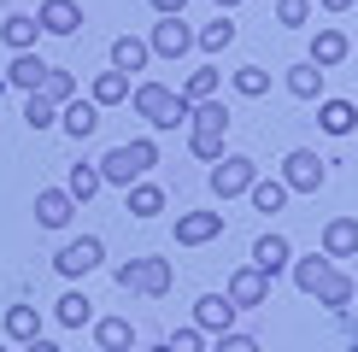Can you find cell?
Masks as SVG:
<instances>
[{
  "mask_svg": "<svg viewBox=\"0 0 358 352\" xmlns=\"http://www.w3.org/2000/svg\"><path fill=\"white\" fill-rule=\"evenodd\" d=\"M212 6H217V12H229V6H241V0H212Z\"/></svg>",
  "mask_w": 358,
  "mask_h": 352,
  "instance_id": "7bdbcfd3",
  "label": "cell"
},
{
  "mask_svg": "<svg viewBox=\"0 0 358 352\" xmlns=\"http://www.w3.org/2000/svg\"><path fill=\"white\" fill-rule=\"evenodd\" d=\"M171 352H206V341H200V329H176L171 341H165Z\"/></svg>",
  "mask_w": 358,
  "mask_h": 352,
  "instance_id": "74e56055",
  "label": "cell"
},
{
  "mask_svg": "<svg viewBox=\"0 0 358 352\" xmlns=\"http://www.w3.org/2000/svg\"><path fill=\"white\" fill-rule=\"evenodd\" d=\"M223 235V212H182L176 217V247H206Z\"/></svg>",
  "mask_w": 358,
  "mask_h": 352,
  "instance_id": "8fae6325",
  "label": "cell"
},
{
  "mask_svg": "<svg viewBox=\"0 0 358 352\" xmlns=\"http://www.w3.org/2000/svg\"><path fill=\"white\" fill-rule=\"evenodd\" d=\"M159 165V147L153 141H124V147H112L106 159H100V182H117V188H129V182H141L147 170Z\"/></svg>",
  "mask_w": 358,
  "mask_h": 352,
  "instance_id": "7a4b0ae2",
  "label": "cell"
},
{
  "mask_svg": "<svg viewBox=\"0 0 358 352\" xmlns=\"http://www.w3.org/2000/svg\"><path fill=\"white\" fill-rule=\"evenodd\" d=\"M229 41H235V24H229V18H217V24H206L200 36H194V47H206V53H223Z\"/></svg>",
  "mask_w": 358,
  "mask_h": 352,
  "instance_id": "836d02e7",
  "label": "cell"
},
{
  "mask_svg": "<svg viewBox=\"0 0 358 352\" xmlns=\"http://www.w3.org/2000/svg\"><path fill=\"white\" fill-rule=\"evenodd\" d=\"M36 36H41V29H36V12H12V18L0 24V41H6L12 53H36Z\"/></svg>",
  "mask_w": 358,
  "mask_h": 352,
  "instance_id": "d6986e66",
  "label": "cell"
},
{
  "mask_svg": "<svg viewBox=\"0 0 358 352\" xmlns=\"http://www.w3.org/2000/svg\"><path fill=\"white\" fill-rule=\"evenodd\" d=\"M147 59H153V53H147L141 36H117V41H112V71H124V77L147 71Z\"/></svg>",
  "mask_w": 358,
  "mask_h": 352,
  "instance_id": "44dd1931",
  "label": "cell"
},
{
  "mask_svg": "<svg viewBox=\"0 0 358 352\" xmlns=\"http://www.w3.org/2000/svg\"><path fill=\"white\" fill-rule=\"evenodd\" d=\"M194 329H200V335H229V329H235V305L223 300V293L194 300Z\"/></svg>",
  "mask_w": 358,
  "mask_h": 352,
  "instance_id": "7c38bea8",
  "label": "cell"
},
{
  "mask_svg": "<svg viewBox=\"0 0 358 352\" xmlns=\"http://www.w3.org/2000/svg\"><path fill=\"white\" fill-rule=\"evenodd\" d=\"M36 335H41V311H36V305H6V341H36Z\"/></svg>",
  "mask_w": 358,
  "mask_h": 352,
  "instance_id": "603a6c76",
  "label": "cell"
},
{
  "mask_svg": "<svg viewBox=\"0 0 358 352\" xmlns=\"http://www.w3.org/2000/svg\"><path fill=\"white\" fill-rule=\"evenodd\" d=\"M71 212H77V200H71L65 188H41V194H36V223L41 229H65Z\"/></svg>",
  "mask_w": 358,
  "mask_h": 352,
  "instance_id": "2e32d148",
  "label": "cell"
},
{
  "mask_svg": "<svg viewBox=\"0 0 358 352\" xmlns=\"http://www.w3.org/2000/svg\"><path fill=\"white\" fill-rule=\"evenodd\" d=\"M153 352H171V346H165V341H159V346H153Z\"/></svg>",
  "mask_w": 358,
  "mask_h": 352,
  "instance_id": "ee69618b",
  "label": "cell"
},
{
  "mask_svg": "<svg viewBox=\"0 0 358 352\" xmlns=\"http://www.w3.org/2000/svg\"><path fill=\"white\" fill-rule=\"evenodd\" d=\"M229 106L223 100H200L188 117V147H194V159H206V165H217L223 159V141H229Z\"/></svg>",
  "mask_w": 358,
  "mask_h": 352,
  "instance_id": "6da1fadb",
  "label": "cell"
},
{
  "mask_svg": "<svg viewBox=\"0 0 358 352\" xmlns=\"http://www.w3.org/2000/svg\"><path fill=\"white\" fill-rule=\"evenodd\" d=\"M0 352H12V346H6V341H0Z\"/></svg>",
  "mask_w": 358,
  "mask_h": 352,
  "instance_id": "f6af8a7d",
  "label": "cell"
},
{
  "mask_svg": "<svg viewBox=\"0 0 358 352\" xmlns=\"http://www.w3.org/2000/svg\"><path fill=\"white\" fill-rule=\"evenodd\" d=\"M311 18V0H276V24H288V29H300Z\"/></svg>",
  "mask_w": 358,
  "mask_h": 352,
  "instance_id": "8d00e7d4",
  "label": "cell"
},
{
  "mask_svg": "<svg viewBox=\"0 0 358 352\" xmlns=\"http://www.w3.org/2000/svg\"><path fill=\"white\" fill-rule=\"evenodd\" d=\"M188 47H194V29L182 18H159L153 36H147V53H159V59H182Z\"/></svg>",
  "mask_w": 358,
  "mask_h": 352,
  "instance_id": "9c48e42d",
  "label": "cell"
},
{
  "mask_svg": "<svg viewBox=\"0 0 358 352\" xmlns=\"http://www.w3.org/2000/svg\"><path fill=\"white\" fill-rule=\"evenodd\" d=\"M247 200L259 205V212H282V205H288V188H282L276 176H259V182L247 188Z\"/></svg>",
  "mask_w": 358,
  "mask_h": 352,
  "instance_id": "f1b7e54d",
  "label": "cell"
},
{
  "mask_svg": "<svg viewBox=\"0 0 358 352\" xmlns=\"http://www.w3.org/2000/svg\"><path fill=\"white\" fill-rule=\"evenodd\" d=\"M129 106H136V117H147L153 129H171V106H176V94L165 82H141V88H129Z\"/></svg>",
  "mask_w": 358,
  "mask_h": 352,
  "instance_id": "8992f818",
  "label": "cell"
},
{
  "mask_svg": "<svg viewBox=\"0 0 358 352\" xmlns=\"http://www.w3.org/2000/svg\"><path fill=\"white\" fill-rule=\"evenodd\" d=\"M288 94H294V100H317V94H323V71L311 65V59H300V65L288 71Z\"/></svg>",
  "mask_w": 358,
  "mask_h": 352,
  "instance_id": "4316f807",
  "label": "cell"
},
{
  "mask_svg": "<svg viewBox=\"0 0 358 352\" xmlns=\"http://www.w3.org/2000/svg\"><path fill=\"white\" fill-rule=\"evenodd\" d=\"M100 188H106V182H100V170H94V165H71V182H65V194L77 200V205H83V200H94Z\"/></svg>",
  "mask_w": 358,
  "mask_h": 352,
  "instance_id": "4dcf8cb0",
  "label": "cell"
},
{
  "mask_svg": "<svg viewBox=\"0 0 358 352\" xmlns=\"http://www.w3.org/2000/svg\"><path fill=\"white\" fill-rule=\"evenodd\" d=\"M24 352H65V346H53V341H41V335H36V341H24Z\"/></svg>",
  "mask_w": 358,
  "mask_h": 352,
  "instance_id": "60d3db41",
  "label": "cell"
},
{
  "mask_svg": "<svg viewBox=\"0 0 358 352\" xmlns=\"http://www.w3.org/2000/svg\"><path fill=\"white\" fill-rule=\"evenodd\" d=\"M59 124H65L71 141H88L100 129V106H94V100H65V106H59Z\"/></svg>",
  "mask_w": 358,
  "mask_h": 352,
  "instance_id": "9a60e30c",
  "label": "cell"
},
{
  "mask_svg": "<svg viewBox=\"0 0 358 352\" xmlns=\"http://www.w3.org/2000/svg\"><path fill=\"white\" fill-rule=\"evenodd\" d=\"M36 29H41V36H77V29H83V6H77V0H41Z\"/></svg>",
  "mask_w": 358,
  "mask_h": 352,
  "instance_id": "30bf717a",
  "label": "cell"
},
{
  "mask_svg": "<svg viewBox=\"0 0 358 352\" xmlns=\"http://www.w3.org/2000/svg\"><path fill=\"white\" fill-rule=\"evenodd\" d=\"M88 100H94L100 112H106V106H117V100H129V77H124V71H100V77H94V88H88Z\"/></svg>",
  "mask_w": 358,
  "mask_h": 352,
  "instance_id": "7402d4cb",
  "label": "cell"
},
{
  "mask_svg": "<svg viewBox=\"0 0 358 352\" xmlns=\"http://www.w3.org/2000/svg\"><path fill=\"white\" fill-rule=\"evenodd\" d=\"M165 212V188H153V182H129V217H159Z\"/></svg>",
  "mask_w": 358,
  "mask_h": 352,
  "instance_id": "cb8c5ba5",
  "label": "cell"
},
{
  "mask_svg": "<svg viewBox=\"0 0 358 352\" xmlns=\"http://www.w3.org/2000/svg\"><path fill=\"white\" fill-rule=\"evenodd\" d=\"M100 258H106V247L94 241V235H83V241H65L59 247V276H88V270H100Z\"/></svg>",
  "mask_w": 358,
  "mask_h": 352,
  "instance_id": "ba28073f",
  "label": "cell"
},
{
  "mask_svg": "<svg viewBox=\"0 0 358 352\" xmlns=\"http://www.w3.org/2000/svg\"><path fill=\"white\" fill-rule=\"evenodd\" d=\"M323 12H352V0H323Z\"/></svg>",
  "mask_w": 358,
  "mask_h": 352,
  "instance_id": "b9f144b4",
  "label": "cell"
},
{
  "mask_svg": "<svg viewBox=\"0 0 358 352\" xmlns=\"http://www.w3.org/2000/svg\"><path fill=\"white\" fill-rule=\"evenodd\" d=\"M41 77H48V59L41 53H12V65H6V88H24V94H36L41 88Z\"/></svg>",
  "mask_w": 358,
  "mask_h": 352,
  "instance_id": "e0dca14e",
  "label": "cell"
},
{
  "mask_svg": "<svg viewBox=\"0 0 358 352\" xmlns=\"http://www.w3.org/2000/svg\"><path fill=\"white\" fill-rule=\"evenodd\" d=\"M235 94H241V100L271 94V71H264V65H241V71H235Z\"/></svg>",
  "mask_w": 358,
  "mask_h": 352,
  "instance_id": "1f68e13d",
  "label": "cell"
},
{
  "mask_svg": "<svg viewBox=\"0 0 358 352\" xmlns=\"http://www.w3.org/2000/svg\"><path fill=\"white\" fill-rule=\"evenodd\" d=\"M41 100H48V106H65V100H77V77H71V71H53L48 65V77H41V88H36Z\"/></svg>",
  "mask_w": 358,
  "mask_h": 352,
  "instance_id": "83f0119b",
  "label": "cell"
},
{
  "mask_svg": "<svg viewBox=\"0 0 358 352\" xmlns=\"http://www.w3.org/2000/svg\"><path fill=\"white\" fill-rule=\"evenodd\" d=\"M24 124H29V129H53V124H59V106H48L41 94H29V100H24Z\"/></svg>",
  "mask_w": 358,
  "mask_h": 352,
  "instance_id": "d590c367",
  "label": "cell"
},
{
  "mask_svg": "<svg viewBox=\"0 0 358 352\" xmlns=\"http://www.w3.org/2000/svg\"><path fill=\"white\" fill-rule=\"evenodd\" d=\"M323 176H329V170H323V159L311 153V147H294V153L282 159V176H276V182L288 188V194H317Z\"/></svg>",
  "mask_w": 358,
  "mask_h": 352,
  "instance_id": "277c9868",
  "label": "cell"
},
{
  "mask_svg": "<svg viewBox=\"0 0 358 352\" xmlns=\"http://www.w3.org/2000/svg\"><path fill=\"white\" fill-rule=\"evenodd\" d=\"M323 305H335V311H341V317H347V311H352V276H347V270H335V282H329V288H323Z\"/></svg>",
  "mask_w": 358,
  "mask_h": 352,
  "instance_id": "e575fe53",
  "label": "cell"
},
{
  "mask_svg": "<svg viewBox=\"0 0 358 352\" xmlns=\"http://www.w3.org/2000/svg\"><path fill=\"white\" fill-rule=\"evenodd\" d=\"M288 270H294V288H300V293H317V300H323V288L335 282V264L323 258V253H311V258H294Z\"/></svg>",
  "mask_w": 358,
  "mask_h": 352,
  "instance_id": "5bb4252c",
  "label": "cell"
},
{
  "mask_svg": "<svg viewBox=\"0 0 358 352\" xmlns=\"http://www.w3.org/2000/svg\"><path fill=\"white\" fill-rule=\"evenodd\" d=\"M352 241H358L352 217H335V223L323 229V258H352Z\"/></svg>",
  "mask_w": 358,
  "mask_h": 352,
  "instance_id": "484cf974",
  "label": "cell"
},
{
  "mask_svg": "<svg viewBox=\"0 0 358 352\" xmlns=\"http://www.w3.org/2000/svg\"><path fill=\"white\" fill-rule=\"evenodd\" d=\"M352 100H323V112H317V124L329 129V135H352Z\"/></svg>",
  "mask_w": 358,
  "mask_h": 352,
  "instance_id": "f546056e",
  "label": "cell"
},
{
  "mask_svg": "<svg viewBox=\"0 0 358 352\" xmlns=\"http://www.w3.org/2000/svg\"><path fill=\"white\" fill-rule=\"evenodd\" d=\"M347 53H352L347 29H317V36H311V65H317V71H335Z\"/></svg>",
  "mask_w": 358,
  "mask_h": 352,
  "instance_id": "ac0fdd59",
  "label": "cell"
},
{
  "mask_svg": "<svg viewBox=\"0 0 358 352\" xmlns=\"http://www.w3.org/2000/svg\"><path fill=\"white\" fill-rule=\"evenodd\" d=\"M217 352H259V341H252V335H217Z\"/></svg>",
  "mask_w": 358,
  "mask_h": 352,
  "instance_id": "f35d334b",
  "label": "cell"
},
{
  "mask_svg": "<svg viewBox=\"0 0 358 352\" xmlns=\"http://www.w3.org/2000/svg\"><path fill=\"white\" fill-rule=\"evenodd\" d=\"M112 276H117L124 293H147V300L171 293V258H129V264H117Z\"/></svg>",
  "mask_w": 358,
  "mask_h": 352,
  "instance_id": "3957f363",
  "label": "cell"
},
{
  "mask_svg": "<svg viewBox=\"0 0 358 352\" xmlns=\"http://www.w3.org/2000/svg\"><path fill=\"white\" fill-rule=\"evenodd\" d=\"M53 317L65 323V329H83V323H94V300H88V293H77V288H71L65 300L53 305Z\"/></svg>",
  "mask_w": 358,
  "mask_h": 352,
  "instance_id": "d4e9b609",
  "label": "cell"
},
{
  "mask_svg": "<svg viewBox=\"0 0 358 352\" xmlns=\"http://www.w3.org/2000/svg\"><path fill=\"white\" fill-rule=\"evenodd\" d=\"M182 6H188V0H153V12H159V18H182Z\"/></svg>",
  "mask_w": 358,
  "mask_h": 352,
  "instance_id": "ab89813d",
  "label": "cell"
},
{
  "mask_svg": "<svg viewBox=\"0 0 358 352\" xmlns=\"http://www.w3.org/2000/svg\"><path fill=\"white\" fill-rule=\"evenodd\" d=\"M252 182H259V165H252L247 153H223L217 165H212V194H217V200H235V194H247Z\"/></svg>",
  "mask_w": 358,
  "mask_h": 352,
  "instance_id": "5b68a950",
  "label": "cell"
},
{
  "mask_svg": "<svg viewBox=\"0 0 358 352\" xmlns=\"http://www.w3.org/2000/svg\"><path fill=\"white\" fill-rule=\"evenodd\" d=\"M94 341H100V352H129V346H136V323H129V317H100L94 323Z\"/></svg>",
  "mask_w": 358,
  "mask_h": 352,
  "instance_id": "ffe728a7",
  "label": "cell"
},
{
  "mask_svg": "<svg viewBox=\"0 0 358 352\" xmlns=\"http://www.w3.org/2000/svg\"><path fill=\"white\" fill-rule=\"evenodd\" d=\"M223 300H229L235 311H247V305H264V300H271V276H259L252 264H241V270L229 276V288H223Z\"/></svg>",
  "mask_w": 358,
  "mask_h": 352,
  "instance_id": "52a82bcc",
  "label": "cell"
},
{
  "mask_svg": "<svg viewBox=\"0 0 358 352\" xmlns=\"http://www.w3.org/2000/svg\"><path fill=\"white\" fill-rule=\"evenodd\" d=\"M217 71L212 65H200V71H194V77H188V88H182V100H188V106H200V100H217Z\"/></svg>",
  "mask_w": 358,
  "mask_h": 352,
  "instance_id": "d6a6232c",
  "label": "cell"
},
{
  "mask_svg": "<svg viewBox=\"0 0 358 352\" xmlns=\"http://www.w3.org/2000/svg\"><path fill=\"white\" fill-rule=\"evenodd\" d=\"M288 264H294V247L282 241L276 229L252 241V270H259V276H282V270H288Z\"/></svg>",
  "mask_w": 358,
  "mask_h": 352,
  "instance_id": "4fadbf2b",
  "label": "cell"
}]
</instances>
